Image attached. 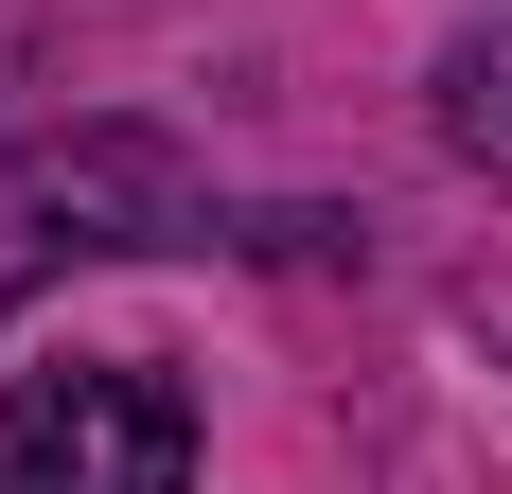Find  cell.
<instances>
[{"instance_id": "obj_1", "label": "cell", "mask_w": 512, "mask_h": 494, "mask_svg": "<svg viewBox=\"0 0 512 494\" xmlns=\"http://www.w3.org/2000/svg\"><path fill=\"white\" fill-rule=\"evenodd\" d=\"M195 230H212V177L159 124H36V142H0V318L53 265H124V247H195Z\"/></svg>"}, {"instance_id": "obj_2", "label": "cell", "mask_w": 512, "mask_h": 494, "mask_svg": "<svg viewBox=\"0 0 512 494\" xmlns=\"http://www.w3.org/2000/svg\"><path fill=\"white\" fill-rule=\"evenodd\" d=\"M177 477H195V406L142 353H71L0 406V494H177Z\"/></svg>"}, {"instance_id": "obj_3", "label": "cell", "mask_w": 512, "mask_h": 494, "mask_svg": "<svg viewBox=\"0 0 512 494\" xmlns=\"http://www.w3.org/2000/svg\"><path fill=\"white\" fill-rule=\"evenodd\" d=\"M424 106H442V142H460L477 177L512 195V18H495V36H460V53H442V71H424Z\"/></svg>"}]
</instances>
